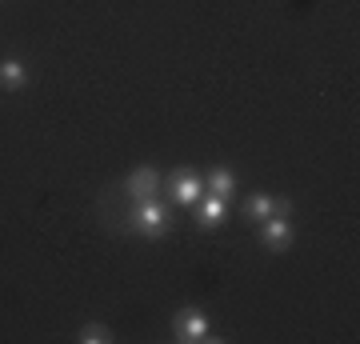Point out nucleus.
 I'll list each match as a JSON object with an SVG mask.
<instances>
[{
    "instance_id": "nucleus-9",
    "label": "nucleus",
    "mask_w": 360,
    "mask_h": 344,
    "mask_svg": "<svg viewBox=\"0 0 360 344\" xmlns=\"http://www.w3.org/2000/svg\"><path fill=\"white\" fill-rule=\"evenodd\" d=\"M25 80H28V68L20 56H4L0 60V89H20Z\"/></svg>"
},
{
    "instance_id": "nucleus-7",
    "label": "nucleus",
    "mask_w": 360,
    "mask_h": 344,
    "mask_svg": "<svg viewBox=\"0 0 360 344\" xmlns=\"http://www.w3.org/2000/svg\"><path fill=\"white\" fill-rule=\"evenodd\" d=\"M272 212H284V217H288V212H292V204L272 200V196H264V192H257V196H248V200H245V217L257 220V224L264 217H272Z\"/></svg>"
},
{
    "instance_id": "nucleus-1",
    "label": "nucleus",
    "mask_w": 360,
    "mask_h": 344,
    "mask_svg": "<svg viewBox=\"0 0 360 344\" xmlns=\"http://www.w3.org/2000/svg\"><path fill=\"white\" fill-rule=\"evenodd\" d=\"M132 232H141V236H148V241H160L168 232V208L160 204V196L156 200H136V212H132Z\"/></svg>"
},
{
    "instance_id": "nucleus-4",
    "label": "nucleus",
    "mask_w": 360,
    "mask_h": 344,
    "mask_svg": "<svg viewBox=\"0 0 360 344\" xmlns=\"http://www.w3.org/2000/svg\"><path fill=\"white\" fill-rule=\"evenodd\" d=\"M172 329H176L180 340H208V317L200 312V308H180L176 320H172Z\"/></svg>"
},
{
    "instance_id": "nucleus-8",
    "label": "nucleus",
    "mask_w": 360,
    "mask_h": 344,
    "mask_svg": "<svg viewBox=\"0 0 360 344\" xmlns=\"http://www.w3.org/2000/svg\"><path fill=\"white\" fill-rule=\"evenodd\" d=\"M205 192H212V196H224L229 200L232 192H236V172L232 168H212L205 177Z\"/></svg>"
},
{
    "instance_id": "nucleus-2",
    "label": "nucleus",
    "mask_w": 360,
    "mask_h": 344,
    "mask_svg": "<svg viewBox=\"0 0 360 344\" xmlns=\"http://www.w3.org/2000/svg\"><path fill=\"white\" fill-rule=\"evenodd\" d=\"M200 196H205V180L196 177V172H188V168H180L176 177L168 180V200L180 204V208H193Z\"/></svg>"
},
{
    "instance_id": "nucleus-5",
    "label": "nucleus",
    "mask_w": 360,
    "mask_h": 344,
    "mask_svg": "<svg viewBox=\"0 0 360 344\" xmlns=\"http://www.w3.org/2000/svg\"><path fill=\"white\" fill-rule=\"evenodd\" d=\"M124 189H129L132 200H156L160 196V177H156V168H136V172H129V180H124Z\"/></svg>"
},
{
    "instance_id": "nucleus-10",
    "label": "nucleus",
    "mask_w": 360,
    "mask_h": 344,
    "mask_svg": "<svg viewBox=\"0 0 360 344\" xmlns=\"http://www.w3.org/2000/svg\"><path fill=\"white\" fill-rule=\"evenodd\" d=\"M80 340L84 344H108L112 340V329L101 324V320H96V324H84V329H80Z\"/></svg>"
},
{
    "instance_id": "nucleus-6",
    "label": "nucleus",
    "mask_w": 360,
    "mask_h": 344,
    "mask_svg": "<svg viewBox=\"0 0 360 344\" xmlns=\"http://www.w3.org/2000/svg\"><path fill=\"white\" fill-rule=\"evenodd\" d=\"M196 212H200V229H217V224H224V217H229V200L205 192V196L196 200Z\"/></svg>"
},
{
    "instance_id": "nucleus-3",
    "label": "nucleus",
    "mask_w": 360,
    "mask_h": 344,
    "mask_svg": "<svg viewBox=\"0 0 360 344\" xmlns=\"http://www.w3.org/2000/svg\"><path fill=\"white\" fill-rule=\"evenodd\" d=\"M292 224H288V217L284 212H272V217L260 220V241H264V248H272V253H284L288 244H292Z\"/></svg>"
}]
</instances>
